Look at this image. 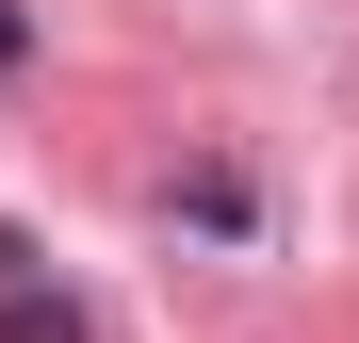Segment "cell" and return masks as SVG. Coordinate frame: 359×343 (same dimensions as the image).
<instances>
[{
    "label": "cell",
    "instance_id": "cell-2",
    "mask_svg": "<svg viewBox=\"0 0 359 343\" xmlns=\"http://www.w3.org/2000/svg\"><path fill=\"white\" fill-rule=\"evenodd\" d=\"M17 66H33V17H17V0H0V82H17Z\"/></svg>",
    "mask_w": 359,
    "mask_h": 343
},
{
    "label": "cell",
    "instance_id": "cell-1",
    "mask_svg": "<svg viewBox=\"0 0 359 343\" xmlns=\"http://www.w3.org/2000/svg\"><path fill=\"white\" fill-rule=\"evenodd\" d=\"M0 343H98V327L49 295V278H0Z\"/></svg>",
    "mask_w": 359,
    "mask_h": 343
}]
</instances>
